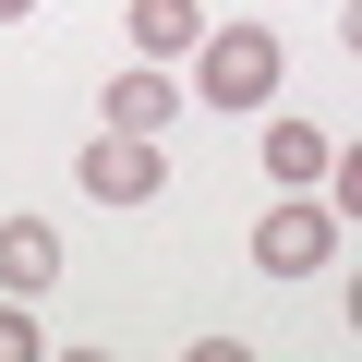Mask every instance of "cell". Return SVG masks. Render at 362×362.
I'll list each match as a JSON object with an SVG mask.
<instances>
[{"mask_svg": "<svg viewBox=\"0 0 362 362\" xmlns=\"http://www.w3.org/2000/svg\"><path fill=\"white\" fill-rule=\"evenodd\" d=\"M194 97L206 109H266L278 97V37L266 25H206L194 37Z\"/></svg>", "mask_w": 362, "mask_h": 362, "instance_id": "6da1fadb", "label": "cell"}, {"mask_svg": "<svg viewBox=\"0 0 362 362\" xmlns=\"http://www.w3.org/2000/svg\"><path fill=\"white\" fill-rule=\"evenodd\" d=\"M338 254H350V218L314 206V194H290L278 218H254V266H266V278H314V266H338Z\"/></svg>", "mask_w": 362, "mask_h": 362, "instance_id": "7a4b0ae2", "label": "cell"}, {"mask_svg": "<svg viewBox=\"0 0 362 362\" xmlns=\"http://www.w3.org/2000/svg\"><path fill=\"white\" fill-rule=\"evenodd\" d=\"M73 169H85V194H97V206H157V181H169L157 133H121V121H109V133H97Z\"/></svg>", "mask_w": 362, "mask_h": 362, "instance_id": "3957f363", "label": "cell"}, {"mask_svg": "<svg viewBox=\"0 0 362 362\" xmlns=\"http://www.w3.org/2000/svg\"><path fill=\"white\" fill-rule=\"evenodd\" d=\"M49 278H61V230H49V218H0V290L37 302Z\"/></svg>", "mask_w": 362, "mask_h": 362, "instance_id": "277c9868", "label": "cell"}, {"mask_svg": "<svg viewBox=\"0 0 362 362\" xmlns=\"http://www.w3.org/2000/svg\"><path fill=\"white\" fill-rule=\"evenodd\" d=\"M326 169H338L326 121H266V181H278V194H314Z\"/></svg>", "mask_w": 362, "mask_h": 362, "instance_id": "5b68a950", "label": "cell"}, {"mask_svg": "<svg viewBox=\"0 0 362 362\" xmlns=\"http://www.w3.org/2000/svg\"><path fill=\"white\" fill-rule=\"evenodd\" d=\"M121 25H133V61H181V49L206 37V13H194V0H133Z\"/></svg>", "mask_w": 362, "mask_h": 362, "instance_id": "8992f818", "label": "cell"}, {"mask_svg": "<svg viewBox=\"0 0 362 362\" xmlns=\"http://www.w3.org/2000/svg\"><path fill=\"white\" fill-rule=\"evenodd\" d=\"M169 109H181V85H169V73H157V61H133V73H121V85H109V121H121V133H157V121H169Z\"/></svg>", "mask_w": 362, "mask_h": 362, "instance_id": "52a82bcc", "label": "cell"}, {"mask_svg": "<svg viewBox=\"0 0 362 362\" xmlns=\"http://www.w3.org/2000/svg\"><path fill=\"white\" fill-rule=\"evenodd\" d=\"M37 350H49V338H37V314H25V302H0V362H37Z\"/></svg>", "mask_w": 362, "mask_h": 362, "instance_id": "ba28073f", "label": "cell"}, {"mask_svg": "<svg viewBox=\"0 0 362 362\" xmlns=\"http://www.w3.org/2000/svg\"><path fill=\"white\" fill-rule=\"evenodd\" d=\"M25 13H37V0H0V25H25Z\"/></svg>", "mask_w": 362, "mask_h": 362, "instance_id": "9c48e42d", "label": "cell"}]
</instances>
